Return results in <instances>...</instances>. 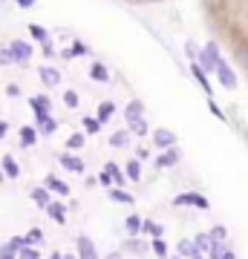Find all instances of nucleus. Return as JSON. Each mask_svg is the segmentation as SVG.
Listing matches in <instances>:
<instances>
[{"label":"nucleus","mask_w":248,"mask_h":259,"mask_svg":"<svg viewBox=\"0 0 248 259\" xmlns=\"http://www.w3.org/2000/svg\"><path fill=\"white\" fill-rule=\"evenodd\" d=\"M176 207H196V210H211V202L202 193H176L173 196Z\"/></svg>","instance_id":"obj_1"},{"label":"nucleus","mask_w":248,"mask_h":259,"mask_svg":"<svg viewBox=\"0 0 248 259\" xmlns=\"http://www.w3.org/2000/svg\"><path fill=\"white\" fill-rule=\"evenodd\" d=\"M196 61H199V66H202L205 72H217V64L222 61V58H220V47H217L214 40H211V44H205V49L199 52Z\"/></svg>","instance_id":"obj_2"},{"label":"nucleus","mask_w":248,"mask_h":259,"mask_svg":"<svg viewBox=\"0 0 248 259\" xmlns=\"http://www.w3.org/2000/svg\"><path fill=\"white\" fill-rule=\"evenodd\" d=\"M9 55H12V64H26L29 58H32V47H29L26 40H12Z\"/></svg>","instance_id":"obj_3"},{"label":"nucleus","mask_w":248,"mask_h":259,"mask_svg":"<svg viewBox=\"0 0 248 259\" xmlns=\"http://www.w3.org/2000/svg\"><path fill=\"white\" fill-rule=\"evenodd\" d=\"M153 144H156L159 150H170V147H176L179 144V139H176V133L173 130H153Z\"/></svg>","instance_id":"obj_4"},{"label":"nucleus","mask_w":248,"mask_h":259,"mask_svg":"<svg viewBox=\"0 0 248 259\" xmlns=\"http://www.w3.org/2000/svg\"><path fill=\"white\" fill-rule=\"evenodd\" d=\"M75 248H78V259H101L98 256V250H95V245H92L90 236H75Z\"/></svg>","instance_id":"obj_5"},{"label":"nucleus","mask_w":248,"mask_h":259,"mask_svg":"<svg viewBox=\"0 0 248 259\" xmlns=\"http://www.w3.org/2000/svg\"><path fill=\"white\" fill-rule=\"evenodd\" d=\"M182 161V153H179V147H170V150H162V156H156V167L162 170V167H173Z\"/></svg>","instance_id":"obj_6"},{"label":"nucleus","mask_w":248,"mask_h":259,"mask_svg":"<svg viewBox=\"0 0 248 259\" xmlns=\"http://www.w3.org/2000/svg\"><path fill=\"white\" fill-rule=\"evenodd\" d=\"M35 124H38V130L44 133V136H52L58 130V121L49 115V112H35Z\"/></svg>","instance_id":"obj_7"},{"label":"nucleus","mask_w":248,"mask_h":259,"mask_svg":"<svg viewBox=\"0 0 248 259\" xmlns=\"http://www.w3.org/2000/svg\"><path fill=\"white\" fill-rule=\"evenodd\" d=\"M46 213H49V219L55 225H66V204H61V202H49L44 207Z\"/></svg>","instance_id":"obj_8"},{"label":"nucleus","mask_w":248,"mask_h":259,"mask_svg":"<svg viewBox=\"0 0 248 259\" xmlns=\"http://www.w3.org/2000/svg\"><path fill=\"white\" fill-rule=\"evenodd\" d=\"M0 170H3V176L6 179H20V167H18V161H15V156H3L0 158Z\"/></svg>","instance_id":"obj_9"},{"label":"nucleus","mask_w":248,"mask_h":259,"mask_svg":"<svg viewBox=\"0 0 248 259\" xmlns=\"http://www.w3.org/2000/svg\"><path fill=\"white\" fill-rule=\"evenodd\" d=\"M104 173L113 179V187H124V182H127V176H124V170H121L116 161H107L104 164Z\"/></svg>","instance_id":"obj_10"},{"label":"nucleus","mask_w":248,"mask_h":259,"mask_svg":"<svg viewBox=\"0 0 248 259\" xmlns=\"http://www.w3.org/2000/svg\"><path fill=\"white\" fill-rule=\"evenodd\" d=\"M58 161H61V167H66L69 173H84V161L78 156H73V153H61Z\"/></svg>","instance_id":"obj_11"},{"label":"nucleus","mask_w":248,"mask_h":259,"mask_svg":"<svg viewBox=\"0 0 248 259\" xmlns=\"http://www.w3.org/2000/svg\"><path fill=\"white\" fill-rule=\"evenodd\" d=\"M44 187L46 190H49V193H58V196H69V187L64 185V182H61V179L58 176H52V173H49V176L44 179Z\"/></svg>","instance_id":"obj_12"},{"label":"nucleus","mask_w":248,"mask_h":259,"mask_svg":"<svg viewBox=\"0 0 248 259\" xmlns=\"http://www.w3.org/2000/svg\"><path fill=\"white\" fill-rule=\"evenodd\" d=\"M191 72H193V78H196V83H199V87L205 90V95H208V98H214V93H211V83H208V72H205L202 66L196 64V61H193Z\"/></svg>","instance_id":"obj_13"},{"label":"nucleus","mask_w":248,"mask_h":259,"mask_svg":"<svg viewBox=\"0 0 248 259\" xmlns=\"http://www.w3.org/2000/svg\"><path fill=\"white\" fill-rule=\"evenodd\" d=\"M193 248H196V253H202V256H208L214 248V239L208 236V233H196L193 236Z\"/></svg>","instance_id":"obj_14"},{"label":"nucleus","mask_w":248,"mask_h":259,"mask_svg":"<svg viewBox=\"0 0 248 259\" xmlns=\"http://www.w3.org/2000/svg\"><path fill=\"white\" fill-rule=\"evenodd\" d=\"M217 75H220V83L225 87V90H234V87H237V78H234V72H231L228 66L222 64V61L217 64Z\"/></svg>","instance_id":"obj_15"},{"label":"nucleus","mask_w":248,"mask_h":259,"mask_svg":"<svg viewBox=\"0 0 248 259\" xmlns=\"http://www.w3.org/2000/svg\"><path fill=\"white\" fill-rule=\"evenodd\" d=\"M41 81L46 83V87H58V83H61V72H58L55 66H41Z\"/></svg>","instance_id":"obj_16"},{"label":"nucleus","mask_w":248,"mask_h":259,"mask_svg":"<svg viewBox=\"0 0 248 259\" xmlns=\"http://www.w3.org/2000/svg\"><path fill=\"white\" fill-rule=\"evenodd\" d=\"M124 118H127V121L145 118V104H141V101H136V98H133V101H130L127 107H124Z\"/></svg>","instance_id":"obj_17"},{"label":"nucleus","mask_w":248,"mask_h":259,"mask_svg":"<svg viewBox=\"0 0 248 259\" xmlns=\"http://www.w3.org/2000/svg\"><path fill=\"white\" fill-rule=\"evenodd\" d=\"M29 196H32V202H35L38 207H46V204L52 202V196H49V190H46V187H32V190H29Z\"/></svg>","instance_id":"obj_18"},{"label":"nucleus","mask_w":248,"mask_h":259,"mask_svg":"<svg viewBox=\"0 0 248 259\" xmlns=\"http://www.w3.org/2000/svg\"><path fill=\"white\" fill-rule=\"evenodd\" d=\"M107 196H110L113 202H121V204H133V202H136V196L127 193V190H121V187H110Z\"/></svg>","instance_id":"obj_19"},{"label":"nucleus","mask_w":248,"mask_h":259,"mask_svg":"<svg viewBox=\"0 0 248 259\" xmlns=\"http://www.w3.org/2000/svg\"><path fill=\"white\" fill-rule=\"evenodd\" d=\"M20 147H35V141H38V130L35 127H20Z\"/></svg>","instance_id":"obj_20"},{"label":"nucleus","mask_w":248,"mask_h":259,"mask_svg":"<svg viewBox=\"0 0 248 259\" xmlns=\"http://www.w3.org/2000/svg\"><path fill=\"white\" fill-rule=\"evenodd\" d=\"M124 176H127L130 182H138V179H141V161H138V158H130L127 164H124Z\"/></svg>","instance_id":"obj_21"},{"label":"nucleus","mask_w":248,"mask_h":259,"mask_svg":"<svg viewBox=\"0 0 248 259\" xmlns=\"http://www.w3.org/2000/svg\"><path fill=\"white\" fill-rule=\"evenodd\" d=\"M90 78H92V81H98V83H104V81H110V72H107V66H104V64L95 61V64L90 66Z\"/></svg>","instance_id":"obj_22"},{"label":"nucleus","mask_w":248,"mask_h":259,"mask_svg":"<svg viewBox=\"0 0 248 259\" xmlns=\"http://www.w3.org/2000/svg\"><path fill=\"white\" fill-rule=\"evenodd\" d=\"M141 222H145V219H141V216H136V213H130L127 219H124V228H127L130 236H138V233H141Z\"/></svg>","instance_id":"obj_23"},{"label":"nucleus","mask_w":248,"mask_h":259,"mask_svg":"<svg viewBox=\"0 0 248 259\" xmlns=\"http://www.w3.org/2000/svg\"><path fill=\"white\" fill-rule=\"evenodd\" d=\"M124 250H133V253H138V256H145L147 253V245L138 236H127V242H124Z\"/></svg>","instance_id":"obj_24"},{"label":"nucleus","mask_w":248,"mask_h":259,"mask_svg":"<svg viewBox=\"0 0 248 259\" xmlns=\"http://www.w3.org/2000/svg\"><path fill=\"white\" fill-rule=\"evenodd\" d=\"M141 233H147V236H150V239H162V225H156V222H150V219H145V222H141Z\"/></svg>","instance_id":"obj_25"},{"label":"nucleus","mask_w":248,"mask_h":259,"mask_svg":"<svg viewBox=\"0 0 248 259\" xmlns=\"http://www.w3.org/2000/svg\"><path fill=\"white\" fill-rule=\"evenodd\" d=\"M110 144L113 147H127L130 144V130H116L110 136Z\"/></svg>","instance_id":"obj_26"},{"label":"nucleus","mask_w":248,"mask_h":259,"mask_svg":"<svg viewBox=\"0 0 248 259\" xmlns=\"http://www.w3.org/2000/svg\"><path fill=\"white\" fill-rule=\"evenodd\" d=\"M29 107H32L35 112H49V107H52V104H49V98H46V95H35V98H29Z\"/></svg>","instance_id":"obj_27"},{"label":"nucleus","mask_w":248,"mask_h":259,"mask_svg":"<svg viewBox=\"0 0 248 259\" xmlns=\"http://www.w3.org/2000/svg\"><path fill=\"white\" fill-rule=\"evenodd\" d=\"M113 112H116V104H113V101H104V104H98V115H95V118L104 124V121L113 118Z\"/></svg>","instance_id":"obj_28"},{"label":"nucleus","mask_w":248,"mask_h":259,"mask_svg":"<svg viewBox=\"0 0 248 259\" xmlns=\"http://www.w3.org/2000/svg\"><path fill=\"white\" fill-rule=\"evenodd\" d=\"M176 250H179V256H185V259H193V256H196V248H193V239H182L179 245H176Z\"/></svg>","instance_id":"obj_29"},{"label":"nucleus","mask_w":248,"mask_h":259,"mask_svg":"<svg viewBox=\"0 0 248 259\" xmlns=\"http://www.w3.org/2000/svg\"><path fill=\"white\" fill-rule=\"evenodd\" d=\"M81 127H84V133H90V136H95V133H98V130L104 127V124H101L98 118H90V115H87V118H81Z\"/></svg>","instance_id":"obj_30"},{"label":"nucleus","mask_w":248,"mask_h":259,"mask_svg":"<svg viewBox=\"0 0 248 259\" xmlns=\"http://www.w3.org/2000/svg\"><path fill=\"white\" fill-rule=\"evenodd\" d=\"M23 242H26V245H32V248H38V245L44 242V231H41V228H32V231L23 236Z\"/></svg>","instance_id":"obj_31"},{"label":"nucleus","mask_w":248,"mask_h":259,"mask_svg":"<svg viewBox=\"0 0 248 259\" xmlns=\"http://www.w3.org/2000/svg\"><path fill=\"white\" fill-rule=\"evenodd\" d=\"M208 236H211L214 242H225L228 239V228H225V225H214L211 231H208Z\"/></svg>","instance_id":"obj_32"},{"label":"nucleus","mask_w":248,"mask_h":259,"mask_svg":"<svg viewBox=\"0 0 248 259\" xmlns=\"http://www.w3.org/2000/svg\"><path fill=\"white\" fill-rule=\"evenodd\" d=\"M84 133H73V136H69V139H66V150H69V153H73V150H81L84 147Z\"/></svg>","instance_id":"obj_33"},{"label":"nucleus","mask_w":248,"mask_h":259,"mask_svg":"<svg viewBox=\"0 0 248 259\" xmlns=\"http://www.w3.org/2000/svg\"><path fill=\"white\" fill-rule=\"evenodd\" d=\"M127 130H130V133H136V136H147V121L145 118L127 121Z\"/></svg>","instance_id":"obj_34"},{"label":"nucleus","mask_w":248,"mask_h":259,"mask_svg":"<svg viewBox=\"0 0 248 259\" xmlns=\"http://www.w3.org/2000/svg\"><path fill=\"white\" fill-rule=\"evenodd\" d=\"M87 52H90V49L84 47L81 40H75V44H73V49H64L61 55H64V58H75V55H87Z\"/></svg>","instance_id":"obj_35"},{"label":"nucleus","mask_w":248,"mask_h":259,"mask_svg":"<svg viewBox=\"0 0 248 259\" xmlns=\"http://www.w3.org/2000/svg\"><path fill=\"white\" fill-rule=\"evenodd\" d=\"M29 35L35 37V40H41V44H44V40H49V32H46L41 23H32V26H29Z\"/></svg>","instance_id":"obj_36"},{"label":"nucleus","mask_w":248,"mask_h":259,"mask_svg":"<svg viewBox=\"0 0 248 259\" xmlns=\"http://www.w3.org/2000/svg\"><path fill=\"white\" fill-rule=\"evenodd\" d=\"M150 248H153V253H156L159 259H167V242L165 239H153L150 242Z\"/></svg>","instance_id":"obj_37"},{"label":"nucleus","mask_w":248,"mask_h":259,"mask_svg":"<svg viewBox=\"0 0 248 259\" xmlns=\"http://www.w3.org/2000/svg\"><path fill=\"white\" fill-rule=\"evenodd\" d=\"M18 259H41V250L32 248V245H23V248L18 250Z\"/></svg>","instance_id":"obj_38"},{"label":"nucleus","mask_w":248,"mask_h":259,"mask_svg":"<svg viewBox=\"0 0 248 259\" xmlns=\"http://www.w3.org/2000/svg\"><path fill=\"white\" fill-rule=\"evenodd\" d=\"M78 101H81V98H78V93H75V90H66V93H64V104L69 107V110H75V107H78Z\"/></svg>","instance_id":"obj_39"},{"label":"nucleus","mask_w":248,"mask_h":259,"mask_svg":"<svg viewBox=\"0 0 248 259\" xmlns=\"http://www.w3.org/2000/svg\"><path fill=\"white\" fill-rule=\"evenodd\" d=\"M225 250H228V248H225V242H214V248H211L208 256H211V259H222V256H225Z\"/></svg>","instance_id":"obj_40"},{"label":"nucleus","mask_w":248,"mask_h":259,"mask_svg":"<svg viewBox=\"0 0 248 259\" xmlns=\"http://www.w3.org/2000/svg\"><path fill=\"white\" fill-rule=\"evenodd\" d=\"M0 259H18V253L9 248V242H3V245H0Z\"/></svg>","instance_id":"obj_41"},{"label":"nucleus","mask_w":248,"mask_h":259,"mask_svg":"<svg viewBox=\"0 0 248 259\" xmlns=\"http://www.w3.org/2000/svg\"><path fill=\"white\" fill-rule=\"evenodd\" d=\"M185 49H188V58H191V61H196V58H199V47H196L193 40H188V44H185Z\"/></svg>","instance_id":"obj_42"},{"label":"nucleus","mask_w":248,"mask_h":259,"mask_svg":"<svg viewBox=\"0 0 248 259\" xmlns=\"http://www.w3.org/2000/svg\"><path fill=\"white\" fill-rule=\"evenodd\" d=\"M23 245H26V242H23V236H15V239H9V248L15 250V253H18V250L23 248Z\"/></svg>","instance_id":"obj_43"},{"label":"nucleus","mask_w":248,"mask_h":259,"mask_svg":"<svg viewBox=\"0 0 248 259\" xmlns=\"http://www.w3.org/2000/svg\"><path fill=\"white\" fill-rule=\"evenodd\" d=\"M41 47H44V55H55V49H52V40H44Z\"/></svg>","instance_id":"obj_44"},{"label":"nucleus","mask_w":248,"mask_h":259,"mask_svg":"<svg viewBox=\"0 0 248 259\" xmlns=\"http://www.w3.org/2000/svg\"><path fill=\"white\" fill-rule=\"evenodd\" d=\"M98 182H101L104 187H113V179L107 176V173H104V170H101V176H98Z\"/></svg>","instance_id":"obj_45"},{"label":"nucleus","mask_w":248,"mask_h":259,"mask_svg":"<svg viewBox=\"0 0 248 259\" xmlns=\"http://www.w3.org/2000/svg\"><path fill=\"white\" fill-rule=\"evenodd\" d=\"M0 64H12V55H9V49H3V52H0Z\"/></svg>","instance_id":"obj_46"},{"label":"nucleus","mask_w":248,"mask_h":259,"mask_svg":"<svg viewBox=\"0 0 248 259\" xmlns=\"http://www.w3.org/2000/svg\"><path fill=\"white\" fill-rule=\"evenodd\" d=\"M6 93H9V95H18L20 87H18V83H9V87H6Z\"/></svg>","instance_id":"obj_47"},{"label":"nucleus","mask_w":248,"mask_h":259,"mask_svg":"<svg viewBox=\"0 0 248 259\" xmlns=\"http://www.w3.org/2000/svg\"><path fill=\"white\" fill-rule=\"evenodd\" d=\"M6 133H9V124H6V121H0V139H6Z\"/></svg>","instance_id":"obj_48"},{"label":"nucleus","mask_w":248,"mask_h":259,"mask_svg":"<svg viewBox=\"0 0 248 259\" xmlns=\"http://www.w3.org/2000/svg\"><path fill=\"white\" fill-rule=\"evenodd\" d=\"M20 6H23V9H29V6H35V0H18Z\"/></svg>","instance_id":"obj_49"},{"label":"nucleus","mask_w":248,"mask_h":259,"mask_svg":"<svg viewBox=\"0 0 248 259\" xmlns=\"http://www.w3.org/2000/svg\"><path fill=\"white\" fill-rule=\"evenodd\" d=\"M222 259H237V253H234V250L228 248V250H225V256H222Z\"/></svg>","instance_id":"obj_50"},{"label":"nucleus","mask_w":248,"mask_h":259,"mask_svg":"<svg viewBox=\"0 0 248 259\" xmlns=\"http://www.w3.org/2000/svg\"><path fill=\"white\" fill-rule=\"evenodd\" d=\"M104 259H121V253H119V250H113V253H107Z\"/></svg>","instance_id":"obj_51"},{"label":"nucleus","mask_w":248,"mask_h":259,"mask_svg":"<svg viewBox=\"0 0 248 259\" xmlns=\"http://www.w3.org/2000/svg\"><path fill=\"white\" fill-rule=\"evenodd\" d=\"M64 259H78V253H61Z\"/></svg>","instance_id":"obj_52"},{"label":"nucleus","mask_w":248,"mask_h":259,"mask_svg":"<svg viewBox=\"0 0 248 259\" xmlns=\"http://www.w3.org/2000/svg\"><path fill=\"white\" fill-rule=\"evenodd\" d=\"M46 259H64V256H61V253H58V250H55V253H49V256H46Z\"/></svg>","instance_id":"obj_53"},{"label":"nucleus","mask_w":248,"mask_h":259,"mask_svg":"<svg viewBox=\"0 0 248 259\" xmlns=\"http://www.w3.org/2000/svg\"><path fill=\"white\" fill-rule=\"evenodd\" d=\"M193 259H205V256H202V253H196V256H193Z\"/></svg>","instance_id":"obj_54"},{"label":"nucleus","mask_w":248,"mask_h":259,"mask_svg":"<svg viewBox=\"0 0 248 259\" xmlns=\"http://www.w3.org/2000/svg\"><path fill=\"white\" fill-rule=\"evenodd\" d=\"M3 179H6V176H3V170H0V182H3Z\"/></svg>","instance_id":"obj_55"},{"label":"nucleus","mask_w":248,"mask_h":259,"mask_svg":"<svg viewBox=\"0 0 248 259\" xmlns=\"http://www.w3.org/2000/svg\"><path fill=\"white\" fill-rule=\"evenodd\" d=\"M173 259H182V256H173Z\"/></svg>","instance_id":"obj_56"}]
</instances>
